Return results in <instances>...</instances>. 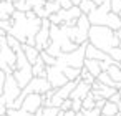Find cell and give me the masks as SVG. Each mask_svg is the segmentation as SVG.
Returning <instances> with one entry per match:
<instances>
[{"label":"cell","mask_w":121,"mask_h":116,"mask_svg":"<svg viewBox=\"0 0 121 116\" xmlns=\"http://www.w3.org/2000/svg\"><path fill=\"white\" fill-rule=\"evenodd\" d=\"M58 4H60L61 10H70V9L73 7V4L70 2V0H58Z\"/></svg>","instance_id":"cell-37"},{"label":"cell","mask_w":121,"mask_h":116,"mask_svg":"<svg viewBox=\"0 0 121 116\" xmlns=\"http://www.w3.org/2000/svg\"><path fill=\"white\" fill-rule=\"evenodd\" d=\"M78 9L81 10V13H83V15H86V17H88V15L96 9V5L91 2V0H81L80 5H78Z\"/></svg>","instance_id":"cell-25"},{"label":"cell","mask_w":121,"mask_h":116,"mask_svg":"<svg viewBox=\"0 0 121 116\" xmlns=\"http://www.w3.org/2000/svg\"><path fill=\"white\" fill-rule=\"evenodd\" d=\"M116 65H118V68H119V70H121V61H119V63H116Z\"/></svg>","instance_id":"cell-46"},{"label":"cell","mask_w":121,"mask_h":116,"mask_svg":"<svg viewBox=\"0 0 121 116\" xmlns=\"http://www.w3.org/2000/svg\"><path fill=\"white\" fill-rule=\"evenodd\" d=\"M68 109H71V99H70V98L65 99V101L61 103V106H60V111H68Z\"/></svg>","instance_id":"cell-38"},{"label":"cell","mask_w":121,"mask_h":116,"mask_svg":"<svg viewBox=\"0 0 121 116\" xmlns=\"http://www.w3.org/2000/svg\"><path fill=\"white\" fill-rule=\"evenodd\" d=\"M47 80H48V83L53 90H58V88H61L68 83L66 76L63 75V71L56 65L55 66H47Z\"/></svg>","instance_id":"cell-8"},{"label":"cell","mask_w":121,"mask_h":116,"mask_svg":"<svg viewBox=\"0 0 121 116\" xmlns=\"http://www.w3.org/2000/svg\"><path fill=\"white\" fill-rule=\"evenodd\" d=\"M48 45H50V22L48 18H45L42 20V27L35 35V48L38 52H43Z\"/></svg>","instance_id":"cell-7"},{"label":"cell","mask_w":121,"mask_h":116,"mask_svg":"<svg viewBox=\"0 0 121 116\" xmlns=\"http://www.w3.org/2000/svg\"><path fill=\"white\" fill-rule=\"evenodd\" d=\"M81 109H85V111H91V109H95V98H93L91 91H90V95L81 101Z\"/></svg>","instance_id":"cell-29"},{"label":"cell","mask_w":121,"mask_h":116,"mask_svg":"<svg viewBox=\"0 0 121 116\" xmlns=\"http://www.w3.org/2000/svg\"><path fill=\"white\" fill-rule=\"evenodd\" d=\"M43 2H47V0H43Z\"/></svg>","instance_id":"cell-49"},{"label":"cell","mask_w":121,"mask_h":116,"mask_svg":"<svg viewBox=\"0 0 121 116\" xmlns=\"http://www.w3.org/2000/svg\"><path fill=\"white\" fill-rule=\"evenodd\" d=\"M108 101H111V103H114V104H118V106L121 108V93H119V91H116V93H114Z\"/></svg>","instance_id":"cell-34"},{"label":"cell","mask_w":121,"mask_h":116,"mask_svg":"<svg viewBox=\"0 0 121 116\" xmlns=\"http://www.w3.org/2000/svg\"><path fill=\"white\" fill-rule=\"evenodd\" d=\"M114 35H116V38H118V47L121 48V30H118V32H114Z\"/></svg>","instance_id":"cell-41"},{"label":"cell","mask_w":121,"mask_h":116,"mask_svg":"<svg viewBox=\"0 0 121 116\" xmlns=\"http://www.w3.org/2000/svg\"><path fill=\"white\" fill-rule=\"evenodd\" d=\"M76 83H78V81H68L65 86H61V88H58V90H56V96H58V98H61V99H68V98L71 96V93H73V90H75Z\"/></svg>","instance_id":"cell-18"},{"label":"cell","mask_w":121,"mask_h":116,"mask_svg":"<svg viewBox=\"0 0 121 116\" xmlns=\"http://www.w3.org/2000/svg\"><path fill=\"white\" fill-rule=\"evenodd\" d=\"M40 58L43 60V63H45L47 66H55V65H56V58L50 56L47 52H40Z\"/></svg>","instance_id":"cell-30"},{"label":"cell","mask_w":121,"mask_h":116,"mask_svg":"<svg viewBox=\"0 0 121 116\" xmlns=\"http://www.w3.org/2000/svg\"><path fill=\"white\" fill-rule=\"evenodd\" d=\"M7 103H5V99L0 96V116H7Z\"/></svg>","instance_id":"cell-36"},{"label":"cell","mask_w":121,"mask_h":116,"mask_svg":"<svg viewBox=\"0 0 121 116\" xmlns=\"http://www.w3.org/2000/svg\"><path fill=\"white\" fill-rule=\"evenodd\" d=\"M108 55L111 56V60H113L114 63H119V61H121V48H119V47L113 48V50H111Z\"/></svg>","instance_id":"cell-32"},{"label":"cell","mask_w":121,"mask_h":116,"mask_svg":"<svg viewBox=\"0 0 121 116\" xmlns=\"http://www.w3.org/2000/svg\"><path fill=\"white\" fill-rule=\"evenodd\" d=\"M32 73H33V78H47V65L43 63L42 58H38L32 65Z\"/></svg>","instance_id":"cell-16"},{"label":"cell","mask_w":121,"mask_h":116,"mask_svg":"<svg viewBox=\"0 0 121 116\" xmlns=\"http://www.w3.org/2000/svg\"><path fill=\"white\" fill-rule=\"evenodd\" d=\"M43 101H45L43 95L30 93V95H27V96H25L23 104H22V109H23V111H27V113H30V114H35V113L43 106Z\"/></svg>","instance_id":"cell-10"},{"label":"cell","mask_w":121,"mask_h":116,"mask_svg":"<svg viewBox=\"0 0 121 116\" xmlns=\"http://www.w3.org/2000/svg\"><path fill=\"white\" fill-rule=\"evenodd\" d=\"M58 116H61V111H60V114H58Z\"/></svg>","instance_id":"cell-47"},{"label":"cell","mask_w":121,"mask_h":116,"mask_svg":"<svg viewBox=\"0 0 121 116\" xmlns=\"http://www.w3.org/2000/svg\"><path fill=\"white\" fill-rule=\"evenodd\" d=\"M42 27V18H38L33 10L30 12H18L15 10L10 18V30L9 35L17 38L22 45L35 47V35Z\"/></svg>","instance_id":"cell-1"},{"label":"cell","mask_w":121,"mask_h":116,"mask_svg":"<svg viewBox=\"0 0 121 116\" xmlns=\"http://www.w3.org/2000/svg\"><path fill=\"white\" fill-rule=\"evenodd\" d=\"M52 86L48 83L47 78H32V81L22 90L25 95H30V93H35V95H45L47 91H50Z\"/></svg>","instance_id":"cell-9"},{"label":"cell","mask_w":121,"mask_h":116,"mask_svg":"<svg viewBox=\"0 0 121 116\" xmlns=\"http://www.w3.org/2000/svg\"><path fill=\"white\" fill-rule=\"evenodd\" d=\"M96 81H99V83H101V85H104V86L114 88V90H118V91H119V88H121V85H116V83L109 78V75H108L106 71H101V73H99V76L96 78Z\"/></svg>","instance_id":"cell-22"},{"label":"cell","mask_w":121,"mask_h":116,"mask_svg":"<svg viewBox=\"0 0 121 116\" xmlns=\"http://www.w3.org/2000/svg\"><path fill=\"white\" fill-rule=\"evenodd\" d=\"M58 68L63 71V75L66 76L68 81H78V80H80V71H81V70L70 68V66H58Z\"/></svg>","instance_id":"cell-20"},{"label":"cell","mask_w":121,"mask_h":116,"mask_svg":"<svg viewBox=\"0 0 121 116\" xmlns=\"http://www.w3.org/2000/svg\"><path fill=\"white\" fill-rule=\"evenodd\" d=\"M90 91H91V86H90L88 83L78 80V83H76V86H75V90H73L70 99H81V101H83V99L90 95Z\"/></svg>","instance_id":"cell-12"},{"label":"cell","mask_w":121,"mask_h":116,"mask_svg":"<svg viewBox=\"0 0 121 116\" xmlns=\"http://www.w3.org/2000/svg\"><path fill=\"white\" fill-rule=\"evenodd\" d=\"M119 93H121V88H119Z\"/></svg>","instance_id":"cell-48"},{"label":"cell","mask_w":121,"mask_h":116,"mask_svg":"<svg viewBox=\"0 0 121 116\" xmlns=\"http://www.w3.org/2000/svg\"><path fill=\"white\" fill-rule=\"evenodd\" d=\"M109 12H111L109 0H106V2L101 4V5H98V7L88 15V20H90L91 27H106V17H108Z\"/></svg>","instance_id":"cell-6"},{"label":"cell","mask_w":121,"mask_h":116,"mask_svg":"<svg viewBox=\"0 0 121 116\" xmlns=\"http://www.w3.org/2000/svg\"><path fill=\"white\" fill-rule=\"evenodd\" d=\"M85 56H86V60H96V61H106V60L109 58V55H106L104 52H101V50L95 48V47H93V45H90V43H86Z\"/></svg>","instance_id":"cell-13"},{"label":"cell","mask_w":121,"mask_h":116,"mask_svg":"<svg viewBox=\"0 0 121 116\" xmlns=\"http://www.w3.org/2000/svg\"><path fill=\"white\" fill-rule=\"evenodd\" d=\"M13 78L17 80L18 86L23 90L33 78V73H32V65L28 63L25 53L20 50L17 52V66H15V71H13Z\"/></svg>","instance_id":"cell-3"},{"label":"cell","mask_w":121,"mask_h":116,"mask_svg":"<svg viewBox=\"0 0 121 116\" xmlns=\"http://www.w3.org/2000/svg\"><path fill=\"white\" fill-rule=\"evenodd\" d=\"M118 113H119V106L111 101H106L104 106L101 108V116H118Z\"/></svg>","instance_id":"cell-21"},{"label":"cell","mask_w":121,"mask_h":116,"mask_svg":"<svg viewBox=\"0 0 121 116\" xmlns=\"http://www.w3.org/2000/svg\"><path fill=\"white\" fill-rule=\"evenodd\" d=\"M13 4H20V2H23V0H12Z\"/></svg>","instance_id":"cell-45"},{"label":"cell","mask_w":121,"mask_h":116,"mask_svg":"<svg viewBox=\"0 0 121 116\" xmlns=\"http://www.w3.org/2000/svg\"><path fill=\"white\" fill-rule=\"evenodd\" d=\"M101 61H96V60H85V65L83 68L93 76V78H98L99 73H101V66H99Z\"/></svg>","instance_id":"cell-15"},{"label":"cell","mask_w":121,"mask_h":116,"mask_svg":"<svg viewBox=\"0 0 121 116\" xmlns=\"http://www.w3.org/2000/svg\"><path fill=\"white\" fill-rule=\"evenodd\" d=\"M106 27H108V28H111L113 32L121 30V18H119V15H116V13L109 12V13H108V17H106Z\"/></svg>","instance_id":"cell-19"},{"label":"cell","mask_w":121,"mask_h":116,"mask_svg":"<svg viewBox=\"0 0 121 116\" xmlns=\"http://www.w3.org/2000/svg\"><path fill=\"white\" fill-rule=\"evenodd\" d=\"M61 116H76V113L71 111V109H68V111H61Z\"/></svg>","instance_id":"cell-40"},{"label":"cell","mask_w":121,"mask_h":116,"mask_svg":"<svg viewBox=\"0 0 121 116\" xmlns=\"http://www.w3.org/2000/svg\"><path fill=\"white\" fill-rule=\"evenodd\" d=\"M119 18H121V17H119Z\"/></svg>","instance_id":"cell-51"},{"label":"cell","mask_w":121,"mask_h":116,"mask_svg":"<svg viewBox=\"0 0 121 116\" xmlns=\"http://www.w3.org/2000/svg\"><path fill=\"white\" fill-rule=\"evenodd\" d=\"M111 4V12L121 17V0H109Z\"/></svg>","instance_id":"cell-33"},{"label":"cell","mask_w":121,"mask_h":116,"mask_svg":"<svg viewBox=\"0 0 121 116\" xmlns=\"http://www.w3.org/2000/svg\"><path fill=\"white\" fill-rule=\"evenodd\" d=\"M91 2H93V4H95V5L98 7V5H101V4H104V2H106V0H91Z\"/></svg>","instance_id":"cell-42"},{"label":"cell","mask_w":121,"mask_h":116,"mask_svg":"<svg viewBox=\"0 0 121 116\" xmlns=\"http://www.w3.org/2000/svg\"><path fill=\"white\" fill-rule=\"evenodd\" d=\"M20 93H22V88L18 86V83H17V80L13 78V75H7V76H5V85H4L2 98L5 99L9 109L12 108V104L15 103V99L20 96Z\"/></svg>","instance_id":"cell-5"},{"label":"cell","mask_w":121,"mask_h":116,"mask_svg":"<svg viewBox=\"0 0 121 116\" xmlns=\"http://www.w3.org/2000/svg\"><path fill=\"white\" fill-rule=\"evenodd\" d=\"M71 111H81V99H71Z\"/></svg>","instance_id":"cell-35"},{"label":"cell","mask_w":121,"mask_h":116,"mask_svg":"<svg viewBox=\"0 0 121 116\" xmlns=\"http://www.w3.org/2000/svg\"><path fill=\"white\" fill-rule=\"evenodd\" d=\"M85 50H86V43L85 45H80L76 50H73L70 53H61L56 58V66H70V68L81 70L83 65H85V60H86Z\"/></svg>","instance_id":"cell-4"},{"label":"cell","mask_w":121,"mask_h":116,"mask_svg":"<svg viewBox=\"0 0 121 116\" xmlns=\"http://www.w3.org/2000/svg\"><path fill=\"white\" fill-rule=\"evenodd\" d=\"M0 2H2V0H0Z\"/></svg>","instance_id":"cell-50"},{"label":"cell","mask_w":121,"mask_h":116,"mask_svg":"<svg viewBox=\"0 0 121 116\" xmlns=\"http://www.w3.org/2000/svg\"><path fill=\"white\" fill-rule=\"evenodd\" d=\"M60 109L58 108H50V106H42L33 116H58Z\"/></svg>","instance_id":"cell-24"},{"label":"cell","mask_w":121,"mask_h":116,"mask_svg":"<svg viewBox=\"0 0 121 116\" xmlns=\"http://www.w3.org/2000/svg\"><path fill=\"white\" fill-rule=\"evenodd\" d=\"M81 15H83V13H81V10H80L78 7H71L70 10H60V12L56 13V17L60 18V25H61V23H66V22H70V20H78Z\"/></svg>","instance_id":"cell-11"},{"label":"cell","mask_w":121,"mask_h":116,"mask_svg":"<svg viewBox=\"0 0 121 116\" xmlns=\"http://www.w3.org/2000/svg\"><path fill=\"white\" fill-rule=\"evenodd\" d=\"M5 73L4 71H0V96H2V93H4V85H5Z\"/></svg>","instance_id":"cell-39"},{"label":"cell","mask_w":121,"mask_h":116,"mask_svg":"<svg viewBox=\"0 0 121 116\" xmlns=\"http://www.w3.org/2000/svg\"><path fill=\"white\" fill-rule=\"evenodd\" d=\"M13 12H15V5H13L12 0H2L0 2V20L2 22L10 20Z\"/></svg>","instance_id":"cell-14"},{"label":"cell","mask_w":121,"mask_h":116,"mask_svg":"<svg viewBox=\"0 0 121 116\" xmlns=\"http://www.w3.org/2000/svg\"><path fill=\"white\" fill-rule=\"evenodd\" d=\"M22 52L25 53V56H27V60H28V63H30V65H33V63L40 58V52H38L35 47H30V45H22Z\"/></svg>","instance_id":"cell-17"},{"label":"cell","mask_w":121,"mask_h":116,"mask_svg":"<svg viewBox=\"0 0 121 116\" xmlns=\"http://www.w3.org/2000/svg\"><path fill=\"white\" fill-rule=\"evenodd\" d=\"M88 43L108 55L113 48L118 47V38L108 27H91L88 32Z\"/></svg>","instance_id":"cell-2"},{"label":"cell","mask_w":121,"mask_h":116,"mask_svg":"<svg viewBox=\"0 0 121 116\" xmlns=\"http://www.w3.org/2000/svg\"><path fill=\"white\" fill-rule=\"evenodd\" d=\"M45 12L48 13V15H52V13H58L60 10H61V7H60V4L58 2H48V0H47V2H45Z\"/></svg>","instance_id":"cell-27"},{"label":"cell","mask_w":121,"mask_h":116,"mask_svg":"<svg viewBox=\"0 0 121 116\" xmlns=\"http://www.w3.org/2000/svg\"><path fill=\"white\" fill-rule=\"evenodd\" d=\"M106 73L109 75V78H111L116 85H121V70L118 68V65H111V66L106 70Z\"/></svg>","instance_id":"cell-23"},{"label":"cell","mask_w":121,"mask_h":116,"mask_svg":"<svg viewBox=\"0 0 121 116\" xmlns=\"http://www.w3.org/2000/svg\"><path fill=\"white\" fill-rule=\"evenodd\" d=\"M43 52H47V53H48L50 56H53V58H58V56L63 53V52H61V48H60L56 43H52V42H50V45H48Z\"/></svg>","instance_id":"cell-26"},{"label":"cell","mask_w":121,"mask_h":116,"mask_svg":"<svg viewBox=\"0 0 121 116\" xmlns=\"http://www.w3.org/2000/svg\"><path fill=\"white\" fill-rule=\"evenodd\" d=\"M76 116H85V109H81V111H78V113H76Z\"/></svg>","instance_id":"cell-44"},{"label":"cell","mask_w":121,"mask_h":116,"mask_svg":"<svg viewBox=\"0 0 121 116\" xmlns=\"http://www.w3.org/2000/svg\"><path fill=\"white\" fill-rule=\"evenodd\" d=\"M70 2L73 4V7H78V5H80V2H81V0H70Z\"/></svg>","instance_id":"cell-43"},{"label":"cell","mask_w":121,"mask_h":116,"mask_svg":"<svg viewBox=\"0 0 121 116\" xmlns=\"http://www.w3.org/2000/svg\"><path fill=\"white\" fill-rule=\"evenodd\" d=\"M5 42H7V45H9V47H10V48H12L15 53L22 50V43H20L17 38H13L12 35H7V37H5Z\"/></svg>","instance_id":"cell-28"},{"label":"cell","mask_w":121,"mask_h":116,"mask_svg":"<svg viewBox=\"0 0 121 116\" xmlns=\"http://www.w3.org/2000/svg\"><path fill=\"white\" fill-rule=\"evenodd\" d=\"M80 80H81V81H85V83H88L90 86L96 81V78H93V76H91V75H90L85 68H81V71H80Z\"/></svg>","instance_id":"cell-31"}]
</instances>
